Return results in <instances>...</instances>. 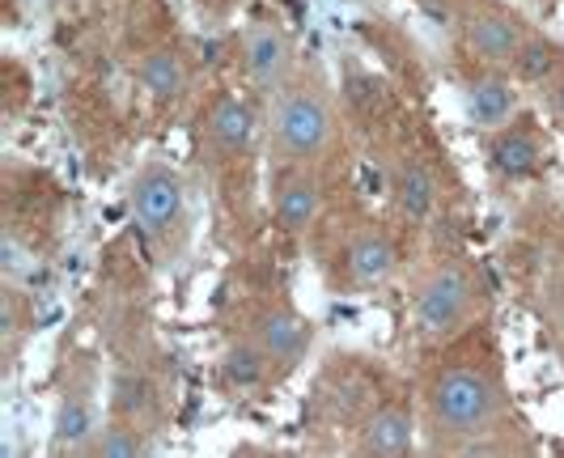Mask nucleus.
I'll return each mask as SVG.
<instances>
[{
    "mask_svg": "<svg viewBox=\"0 0 564 458\" xmlns=\"http://www.w3.org/2000/svg\"><path fill=\"white\" fill-rule=\"evenodd\" d=\"M424 412H429V429L442 446L467 450V455L488 450L484 437L501 433L506 425V386L488 366L458 361L429 382Z\"/></svg>",
    "mask_w": 564,
    "mask_h": 458,
    "instance_id": "1",
    "label": "nucleus"
},
{
    "mask_svg": "<svg viewBox=\"0 0 564 458\" xmlns=\"http://www.w3.org/2000/svg\"><path fill=\"white\" fill-rule=\"evenodd\" d=\"M268 141L281 153L284 166H314L336 144V111L318 81L293 77L272 94L268 107Z\"/></svg>",
    "mask_w": 564,
    "mask_h": 458,
    "instance_id": "2",
    "label": "nucleus"
},
{
    "mask_svg": "<svg viewBox=\"0 0 564 458\" xmlns=\"http://www.w3.org/2000/svg\"><path fill=\"white\" fill-rule=\"evenodd\" d=\"M476 306H480V281H476V272L467 263H458V259H446V263H437L421 285H416L412 323H416L421 340L446 344L471 327Z\"/></svg>",
    "mask_w": 564,
    "mask_h": 458,
    "instance_id": "3",
    "label": "nucleus"
},
{
    "mask_svg": "<svg viewBox=\"0 0 564 458\" xmlns=\"http://www.w3.org/2000/svg\"><path fill=\"white\" fill-rule=\"evenodd\" d=\"M128 208H132V221H137V229H141L149 242H166L170 233H178L183 221H187L183 178L170 171V166H162V162H149L132 178Z\"/></svg>",
    "mask_w": 564,
    "mask_h": 458,
    "instance_id": "4",
    "label": "nucleus"
},
{
    "mask_svg": "<svg viewBox=\"0 0 564 458\" xmlns=\"http://www.w3.org/2000/svg\"><path fill=\"white\" fill-rule=\"evenodd\" d=\"M293 56H297L293 39H289V30L281 22L259 18L242 34V73H247L254 94H263V98H272L276 89H284L297 77L293 73Z\"/></svg>",
    "mask_w": 564,
    "mask_h": 458,
    "instance_id": "5",
    "label": "nucleus"
},
{
    "mask_svg": "<svg viewBox=\"0 0 564 458\" xmlns=\"http://www.w3.org/2000/svg\"><path fill=\"white\" fill-rule=\"evenodd\" d=\"M527 22L509 9H492V4H480L463 18V43L476 59H484L488 68H509L513 56L522 52L527 43Z\"/></svg>",
    "mask_w": 564,
    "mask_h": 458,
    "instance_id": "6",
    "label": "nucleus"
},
{
    "mask_svg": "<svg viewBox=\"0 0 564 458\" xmlns=\"http://www.w3.org/2000/svg\"><path fill=\"white\" fill-rule=\"evenodd\" d=\"M463 111H467V123L492 137L509 123H518V111H522V89H518V77H506L501 68L476 77L471 86L463 89Z\"/></svg>",
    "mask_w": 564,
    "mask_h": 458,
    "instance_id": "7",
    "label": "nucleus"
},
{
    "mask_svg": "<svg viewBox=\"0 0 564 458\" xmlns=\"http://www.w3.org/2000/svg\"><path fill=\"white\" fill-rule=\"evenodd\" d=\"M251 336H254V344L268 352V361L281 373H289L306 361V352H311V344H314V327H311V318H302L297 310L276 306V310H263V315L254 318Z\"/></svg>",
    "mask_w": 564,
    "mask_h": 458,
    "instance_id": "8",
    "label": "nucleus"
},
{
    "mask_svg": "<svg viewBox=\"0 0 564 458\" xmlns=\"http://www.w3.org/2000/svg\"><path fill=\"white\" fill-rule=\"evenodd\" d=\"M387 187H391V204L399 208V217H408V221H416V226L433 221V212H437V204H442V183H437V174H433L429 162L403 153L395 166H391Z\"/></svg>",
    "mask_w": 564,
    "mask_h": 458,
    "instance_id": "9",
    "label": "nucleus"
},
{
    "mask_svg": "<svg viewBox=\"0 0 564 458\" xmlns=\"http://www.w3.org/2000/svg\"><path fill=\"white\" fill-rule=\"evenodd\" d=\"M98 429H102V421H98L89 386H68L59 395L56 421H52V455H89Z\"/></svg>",
    "mask_w": 564,
    "mask_h": 458,
    "instance_id": "10",
    "label": "nucleus"
},
{
    "mask_svg": "<svg viewBox=\"0 0 564 458\" xmlns=\"http://www.w3.org/2000/svg\"><path fill=\"white\" fill-rule=\"evenodd\" d=\"M272 208H276V221L284 233H306L323 217V183L314 178L311 166H289L276 178Z\"/></svg>",
    "mask_w": 564,
    "mask_h": 458,
    "instance_id": "11",
    "label": "nucleus"
},
{
    "mask_svg": "<svg viewBox=\"0 0 564 458\" xmlns=\"http://www.w3.org/2000/svg\"><path fill=\"white\" fill-rule=\"evenodd\" d=\"M344 259H348V276H352L357 288H382L399 268V251H395V242H391V233L373 226L357 229V233L348 238Z\"/></svg>",
    "mask_w": 564,
    "mask_h": 458,
    "instance_id": "12",
    "label": "nucleus"
},
{
    "mask_svg": "<svg viewBox=\"0 0 564 458\" xmlns=\"http://www.w3.org/2000/svg\"><path fill=\"white\" fill-rule=\"evenodd\" d=\"M488 166L497 178H509V183H522V178L543 171V141L535 137V128L509 123L501 132H492L488 137Z\"/></svg>",
    "mask_w": 564,
    "mask_h": 458,
    "instance_id": "13",
    "label": "nucleus"
},
{
    "mask_svg": "<svg viewBox=\"0 0 564 458\" xmlns=\"http://www.w3.org/2000/svg\"><path fill=\"white\" fill-rule=\"evenodd\" d=\"M204 123H208V144H213L221 157H242L254 144V132H259L254 107L247 98H238V94H217Z\"/></svg>",
    "mask_w": 564,
    "mask_h": 458,
    "instance_id": "14",
    "label": "nucleus"
},
{
    "mask_svg": "<svg viewBox=\"0 0 564 458\" xmlns=\"http://www.w3.org/2000/svg\"><path fill=\"white\" fill-rule=\"evenodd\" d=\"M361 455H382V458H399L416 450V416L412 407L403 403H382L361 429Z\"/></svg>",
    "mask_w": 564,
    "mask_h": 458,
    "instance_id": "15",
    "label": "nucleus"
},
{
    "mask_svg": "<svg viewBox=\"0 0 564 458\" xmlns=\"http://www.w3.org/2000/svg\"><path fill=\"white\" fill-rule=\"evenodd\" d=\"M137 81L153 102H178L192 89V68L174 47H153L137 64Z\"/></svg>",
    "mask_w": 564,
    "mask_h": 458,
    "instance_id": "16",
    "label": "nucleus"
},
{
    "mask_svg": "<svg viewBox=\"0 0 564 458\" xmlns=\"http://www.w3.org/2000/svg\"><path fill=\"white\" fill-rule=\"evenodd\" d=\"M272 373H276V366H272L268 352L254 344V336L229 344L226 357H221V382H226V391H234V395H254V391H263Z\"/></svg>",
    "mask_w": 564,
    "mask_h": 458,
    "instance_id": "17",
    "label": "nucleus"
},
{
    "mask_svg": "<svg viewBox=\"0 0 564 458\" xmlns=\"http://www.w3.org/2000/svg\"><path fill=\"white\" fill-rule=\"evenodd\" d=\"M513 77H518V86H535V89H547L556 81V73L564 68V47L561 43H552V39H543V34H527V43H522V52L513 56Z\"/></svg>",
    "mask_w": 564,
    "mask_h": 458,
    "instance_id": "18",
    "label": "nucleus"
},
{
    "mask_svg": "<svg viewBox=\"0 0 564 458\" xmlns=\"http://www.w3.org/2000/svg\"><path fill=\"white\" fill-rule=\"evenodd\" d=\"M137 455H149V441L137 429V421H111V425H102L98 437H94V446H89V458H137Z\"/></svg>",
    "mask_w": 564,
    "mask_h": 458,
    "instance_id": "19",
    "label": "nucleus"
},
{
    "mask_svg": "<svg viewBox=\"0 0 564 458\" xmlns=\"http://www.w3.org/2000/svg\"><path fill=\"white\" fill-rule=\"evenodd\" d=\"M0 268H4V276H9V285H18L22 276L34 272V255H30L26 247L13 238V233H4V242H0Z\"/></svg>",
    "mask_w": 564,
    "mask_h": 458,
    "instance_id": "20",
    "label": "nucleus"
},
{
    "mask_svg": "<svg viewBox=\"0 0 564 458\" xmlns=\"http://www.w3.org/2000/svg\"><path fill=\"white\" fill-rule=\"evenodd\" d=\"M115 395H119V400H115L119 403V412L137 421L144 407H149V382H144V378H132V373H123V378L115 382Z\"/></svg>",
    "mask_w": 564,
    "mask_h": 458,
    "instance_id": "21",
    "label": "nucleus"
},
{
    "mask_svg": "<svg viewBox=\"0 0 564 458\" xmlns=\"http://www.w3.org/2000/svg\"><path fill=\"white\" fill-rule=\"evenodd\" d=\"M547 107H552V115L564 123V68L556 73V81L547 86Z\"/></svg>",
    "mask_w": 564,
    "mask_h": 458,
    "instance_id": "22",
    "label": "nucleus"
}]
</instances>
